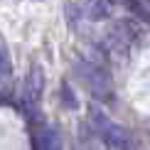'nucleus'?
Here are the masks:
<instances>
[{
    "mask_svg": "<svg viewBox=\"0 0 150 150\" xmlns=\"http://www.w3.org/2000/svg\"><path fill=\"white\" fill-rule=\"evenodd\" d=\"M89 121H91L93 133H96L108 148H113V150H140L138 138H135L130 130H126L123 126L113 123L108 116L103 113V111L91 108V111H89Z\"/></svg>",
    "mask_w": 150,
    "mask_h": 150,
    "instance_id": "1",
    "label": "nucleus"
},
{
    "mask_svg": "<svg viewBox=\"0 0 150 150\" xmlns=\"http://www.w3.org/2000/svg\"><path fill=\"white\" fill-rule=\"evenodd\" d=\"M74 71H76L79 81L84 84V89L91 93L98 101H108L113 96V86H111V79L98 64H93L89 59H76L74 62Z\"/></svg>",
    "mask_w": 150,
    "mask_h": 150,
    "instance_id": "2",
    "label": "nucleus"
},
{
    "mask_svg": "<svg viewBox=\"0 0 150 150\" xmlns=\"http://www.w3.org/2000/svg\"><path fill=\"white\" fill-rule=\"evenodd\" d=\"M140 40H143V30L133 17L116 20L113 32H111V47H116L118 52H126V49H133Z\"/></svg>",
    "mask_w": 150,
    "mask_h": 150,
    "instance_id": "3",
    "label": "nucleus"
},
{
    "mask_svg": "<svg viewBox=\"0 0 150 150\" xmlns=\"http://www.w3.org/2000/svg\"><path fill=\"white\" fill-rule=\"evenodd\" d=\"M42 86H45V76H42V69L40 67H32L25 76V84H22V108L27 116H35L40 111V103H42Z\"/></svg>",
    "mask_w": 150,
    "mask_h": 150,
    "instance_id": "4",
    "label": "nucleus"
},
{
    "mask_svg": "<svg viewBox=\"0 0 150 150\" xmlns=\"http://www.w3.org/2000/svg\"><path fill=\"white\" fill-rule=\"evenodd\" d=\"M84 10H86V17L93 22L108 20L113 15V0H86Z\"/></svg>",
    "mask_w": 150,
    "mask_h": 150,
    "instance_id": "5",
    "label": "nucleus"
},
{
    "mask_svg": "<svg viewBox=\"0 0 150 150\" xmlns=\"http://www.w3.org/2000/svg\"><path fill=\"white\" fill-rule=\"evenodd\" d=\"M10 76H12V71H10V59H8V54H5V49L0 47V96L8 91Z\"/></svg>",
    "mask_w": 150,
    "mask_h": 150,
    "instance_id": "6",
    "label": "nucleus"
}]
</instances>
